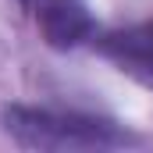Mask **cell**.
<instances>
[{"label": "cell", "mask_w": 153, "mask_h": 153, "mask_svg": "<svg viewBox=\"0 0 153 153\" xmlns=\"http://www.w3.org/2000/svg\"><path fill=\"white\" fill-rule=\"evenodd\" d=\"M4 128L14 143L29 150H107L128 143V135L111 121L61 114V111H36V107H7Z\"/></svg>", "instance_id": "obj_1"}, {"label": "cell", "mask_w": 153, "mask_h": 153, "mask_svg": "<svg viewBox=\"0 0 153 153\" xmlns=\"http://www.w3.org/2000/svg\"><path fill=\"white\" fill-rule=\"evenodd\" d=\"M22 4L36 18L39 32L50 46L68 50L93 36V18L82 0H22Z\"/></svg>", "instance_id": "obj_2"}, {"label": "cell", "mask_w": 153, "mask_h": 153, "mask_svg": "<svg viewBox=\"0 0 153 153\" xmlns=\"http://www.w3.org/2000/svg\"><path fill=\"white\" fill-rule=\"evenodd\" d=\"M103 50L114 57L117 64L143 82H153V22L150 25H135L128 32H114L107 36Z\"/></svg>", "instance_id": "obj_3"}]
</instances>
